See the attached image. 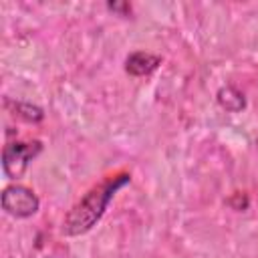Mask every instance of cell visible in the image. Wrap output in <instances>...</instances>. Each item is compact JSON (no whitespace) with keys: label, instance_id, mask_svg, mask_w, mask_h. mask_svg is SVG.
<instances>
[{"label":"cell","instance_id":"cell-1","mask_svg":"<svg viewBox=\"0 0 258 258\" xmlns=\"http://www.w3.org/2000/svg\"><path fill=\"white\" fill-rule=\"evenodd\" d=\"M129 173H119L113 177L103 179L101 183L93 185L64 216L62 222V234L64 236H81L85 232H89L105 214L109 202L113 200V196L129 183Z\"/></svg>","mask_w":258,"mask_h":258},{"label":"cell","instance_id":"cell-2","mask_svg":"<svg viewBox=\"0 0 258 258\" xmlns=\"http://www.w3.org/2000/svg\"><path fill=\"white\" fill-rule=\"evenodd\" d=\"M42 151V143L38 141V139H34V141H26V143H8L6 147H4V151H2V169H4V173H6V177L8 179H18L24 171H26V167H28V163L38 155Z\"/></svg>","mask_w":258,"mask_h":258},{"label":"cell","instance_id":"cell-3","mask_svg":"<svg viewBox=\"0 0 258 258\" xmlns=\"http://www.w3.org/2000/svg\"><path fill=\"white\" fill-rule=\"evenodd\" d=\"M38 198L30 187L24 185H8L2 191V210L14 218H30L38 212Z\"/></svg>","mask_w":258,"mask_h":258},{"label":"cell","instance_id":"cell-4","mask_svg":"<svg viewBox=\"0 0 258 258\" xmlns=\"http://www.w3.org/2000/svg\"><path fill=\"white\" fill-rule=\"evenodd\" d=\"M159 64H161V56H157L153 52L137 50L125 58V73L131 77H147L153 71H157Z\"/></svg>","mask_w":258,"mask_h":258},{"label":"cell","instance_id":"cell-5","mask_svg":"<svg viewBox=\"0 0 258 258\" xmlns=\"http://www.w3.org/2000/svg\"><path fill=\"white\" fill-rule=\"evenodd\" d=\"M218 103L230 113H238V111H242L246 107L244 95L234 87H222L218 91Z\"/></svg>","mask_w":258,"mask_h":258},{"label":"cell","instance_id":"cell-6","mask_svg":"<svg viewBox=\"0 0 258 258\" xmlns=\"http://www.w3.org/2000/svg\"><path fill=\"white\" fill-rule=\"evenodd\" d=\"M6 107H12V115L28 121V123H36L42 119V109L40 107H34L30 103H22V101H6Z\"/></svg>","mask_w":258,"mask_h":258}]
</instances>
